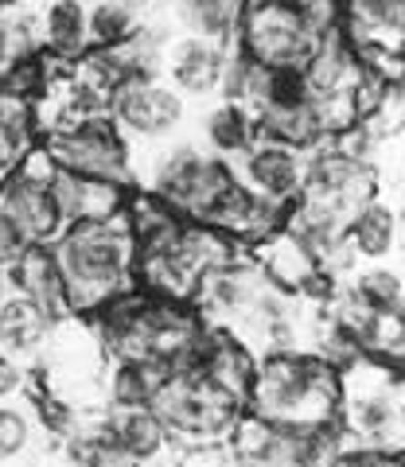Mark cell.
<instances>
[{"mask_svg":"<svg viewBox=\"0 0 405 467\" xmlns=\"http://www.w3.org/2000/svg\"><path fill=\"white\" fill-rule=\"evenodd\" d=\"M24 245H27V242H24L20 234H16V226H12L8 218L0 214V269H8L12 261L20 257V250H24Z\"/></svg>","mask_w":405,"mask_h":467,"instance_id":"obj_22","label":"cell"},{"mask_svg":"<svg viewBox=\"0 0 405 467\" xmlns=\"http://www.w3.org/2000/svg\"><path fill=\"white\" fill-rule=\"evenodd\" d=\"M254 401L269 425L316 429L331 417L339 401V374L312 350H269L262 367H254Z\"/></svg>","mask_w":405,"mask_h":467,"instance_id":"obj_1","label":"cell"},{"mask_svg":"<svg viewBox=\"0 0 405 467\" xmlns=\"http://www.w3.org/2000/svg\"><path fill=\"white\" fill-rule=\"evenodd\" d=\"M24 8V0H0V16H16Z\"/></svg>","mask_w":405,"mask_h":467,"instance_id":"obj_23","label":"cell"},{"mask_svg":"<svg viewBox=\"0 0 405 467\" xmlns=\"http://www.w3.org/2000/svg\"><path fill=\"white\" fill-rule=\"evenodd\" d=\"M398 250H401V214H398V202L389 199H370L343 226L347 265H358V261L363 265H382V261L398 257Z\"/></svg>","mask_w":405,"mask_h":467,"instance_id":"obj_8","label":"cell"},{"mask_svg":"<svg viewBox=\"0 0 405 467\" xmlns=\"http://www.w3.org/2000/svg\"><path fill=\"white\" fill-rule=\"evenodd\" d=\"M223 67H226L223 43L195 39V36H183V32L176 39H164L161 70H168L171 90H176L183 101L187 98H211V94H219Z\"/></svg>","mask_w":405,"mask_h":467,"instance_id":"obj_7","label":"cell"},{"mask_svg":"<svg viewBox=\"0 0 405 467\" xmlns=\"http://www.w3.org/2000/svg\"><path fill=\"white\" fill-rule=\"evenodd\" d=\"M20 389H24V367L8 355V350H0V401L16 398Z\"/></svg>","mask_w":405,"mask_h":467,"instance_id":"obj_21","label":"cell"},{"mask_svg":"<svg viewBox=\"0 0 405 467\" xmlns=\"http://www.w3.org/2000/svg\"><path fill=\"white\" fill-rule=\"evenodd\" d=\"M195 467H207V463H202V460H199V463H195Z\"/></svg>","mask_w":405,"mask_h":467,"instance_id":"obj_24","label":"cell"},{"mask_svg":"<svg viewBox=\"0 0 405 467\" xmlns=\"http://www.w3.org/2000/svg\"><path fill=\"white\" fill-rule=\"evenodd\" d=\"M140 27L137 12L121 0H86V39L94 47H118Z\"/></svg>","mask_w":405,"mask_h":467,"instance_id":"obj_19","label":"cell"},{"mask_svg":"<svg viewBox=\"0 0 405 467\" xmlns=\"http://www.w3.org/2000/svg\"><path fill=\"white\" fill-rule=\"evenodd\" d=\"M0 214L16 226V234L27 245H51L67 230V218L59 211V202H55L51 187L24 180L16 171L0 183Z\"/></svg>","mask_w":405,"mask_h":467,"instance_id":"obj_6","label":"cell"},{"mask_svg":"<svg viewBox=\"0 0 405 467\" xmlns=\"http://www.w3.org/2000/svg\"><path fill=\"white\" fill-rule=\"evenodd\" d=\"M176 5V27L183 36L226 43L234 39L245 0H171Z\"/></svg>","mask_w":405,"mask_h":467,"instance_id":"obj_14","label":"cell"},{"mask_svg":"<svg viewBox=\"0 0 405 467\" xmlns=\"http://www.w3.org/2000/svg\"><path fill=\"white\" fill-rule=\"evenodd\" d=\"M113 432H118V444L129 460H156L164 448V425L149 405L121 409V417L113 420Z\"/></svg>","mask_w":405,"mask_h":467,"instance_id":"obj_17","label":"cell"},{"mask_svg":"<svg viewBox=\"0 0 405 467\" xmlns=\"http://www.w3.org/2000/svg\"><path fill=\"white\" fill-rule=\"evenodd\" d=\"M47 152L63 171H75L82 180H106L121 187L133 180V144L106 113L82 117L63 133H55Z\"/></svg>","mask_w":405,"mask_h":467,"instance_id":"obj_4","label":"cell"},{"mask_svg":"<svg viewBox=\"0 0 405 467\" xmlns=\"http://www.w3.org/2000/svg\"><path fill=\"white\" fill-rule=\"evenodd\" d=\"M316 269H320L316 265V257L304 254L285 230H277V234H269L265 238V245H262V276H269L277 288H293L296 292Z\"/></svg>","mask_w":405,"mask_h":467,"instance_id":"obj_16","label":"cell"},{"mask_svg":"<svg viewBox=\"0 0 405 467\" xmlns=\"http://www.w3.org/2000/svg\"><path fill=\"white\" fill-rule=\"evenodd\" d=\"M8 276L20 296L32 300L51 324H63V319L75 312L70 308V296H67V281H63L59 265H55L51 245H24L20 257L8 265Z\"/></svg>","mask_w":405,"mask_h":467,"instance_id":"obj_11","label":"cell"},{"mask_svg":"<svg viewBox=\"0 0 405 467\" xmlns=\"http://www.w3.org/2000/svg\"><path fill=\"white\" fill-rule=\"evenodd\" d=\"M199 133L202 140H207V149L211 156H245L254 149V113L238 106V101H219V106H211L207 113H202V121H199Z\"/></svg>","mask_w":405,"mask_h":467,"instance_id":"obj_13","label":"cell"},{"mask_svg":"<svg viewBox=\"0 0 405 467\" xmlns=\"http://www.w3.org/2000/svg\"><path fill=\"white\" fill-rule=\"evenodd\" d=\"M32 444V417L16 405H0V463L24 456Z\"/></svg>","mask_w":405,"mask_h":467,"instance_id":"obj_20","label":"cell"},{"mask_svg":"<svg viewBox=\"0 0 405 467\" xmlns=\"http://www.w3.org/2000/svg\"><path fill=\"white\" fill-rule=\"evenodd\" d=\"M242 187H250L257 199L273 202V207H288L304 192V156L277 149V144L254 140V149L242 156Z\"/></svg>","mask_w":405,"mask_h":467,"instance_id":"obj_9","label":"cell"},{"mask_svg":"<svg viewBox=\"0 0 405 467\" xmlns=\"http://www.w3.org/2000/svg\"><path fill=\"white\" fill-rule=\"evenodd\" d=\"M113 106V125L125 133L129 144H168L171 137L183 129L187 121V101L171 90V86H161L156 78L149 82H125L118 94L109 98Z\"/></svg>","mask_w":405,"mask_h":467,"instance_id":"obj_5","label":"cell"},{"mask_svg":"<svg viewBox=\"0 0 405 467\" xmlns=\"http://www.w3.org/2000/svg\"><path fill=\"white\" fill-rule=\"evenodd\" d=\"M27 24H32L36 47L55 58H82L90 51L86 39V0H24Z\"/></svg>","mask_w":405,"mask_h":467,"instance_id":"obj_10","label":"cell"},{"mask_svg":"<svg viewBox=\"0 0 405 467\" xmlns=\"http://www.w3.org/2000/svg\"><path fill=\"white\" fill-rule=\"evenodd\" d=\"M254 133H257V140L277 144V149H288V152H300V156L316 152L327 140V129H324L312 101H304V106H265V109H257L254 113Z\"/></svg>","mask_w":405,"mask_h":467,"instance_id":"obj_12","label":"cell"},{"mask_svg":"<svg viewBox=\"0 0 405 467\" xmlns=\"http://www.w3.org/2000/svg\"><path fill=\"white\" fill-rule=\"evenodd\" d=\"M55 265L67 281L70 308H98L121 292L133 269V234L125 214L109 223H70L51 245Z\"/></svg>","mask_w":405,"mask_h":467,"instance_id":"obj_2","label":"cell"},{"mask_svg":"<svg viewBox=\"0 0 405 467\" xmlns=\"http://www.w3.org/2000/svg\"><path fill=\"white\" fill-rule=\"evenodd\" d=\"M234 39L257 67H304L320 47L293 0H245Z\"/></svg>","mask_w":405,"mask_h":467,"instance_id":"obj_3","label":"cell"},{"mask_svg":"<svg viewBox=\"0 0 405 467\" xmlns=\"http://www.w3.org/2000/svg\"><path fill=\"white\" fill-rule=\"evenodd\" d=\"M51 319L43 316L27 296H5L0 300V350L8 355H24V350H39L51 335Z\"/></svg>","mask_w":405,"mask_h":467,"instance_id":"obj_15","label":"cell"},{"mask_svg":"<svg viewBox=\"0 0 405 467\" xmlns=\"http://www.w3.org/2000/svg\"><path fill=\"white\" fill-rule=\"evenodd\" d=\"M351 296L358 304H367L370 312H382V316H401V273L394 265H363L351 281Z\"/></svg>","mask_w":405,"mask_h":467,"instance_id":"obj_18","label":"cell"}]
</instances>
